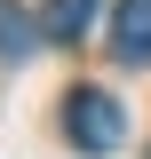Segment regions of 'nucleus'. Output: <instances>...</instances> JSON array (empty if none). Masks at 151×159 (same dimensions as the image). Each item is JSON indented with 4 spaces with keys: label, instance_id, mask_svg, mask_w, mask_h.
<instances>
[{
    "label": "nucleus",
    "instance_id": "obj_4",
    "mask_svg": "<svg viewBox=\"0 0 151 159\" xmlns=\"http://www.w3.org/2000/svg\"><path fill=\"white\" fill-rule=\"evenodd\" d=\"M32 48H40V24L16 0H0V64H32Z\"/></svg>",
    "mask_w": 151,
    "mask_h": 159
},
{
    "label": "nucleus",
    "instance_id": "obj_2",
    "mask_svg": "<svg viewBox=\"0 0 151 159\" xmlns=\"http://www.w3.org/2000/svg\"><path fill=\"white\" fill-rule=\"evenodd\" d=\"M112 56L119 64H151V0H119L112 8Z\"/></svg>",
    "mask_w": 151,
    "mask_h": 159
},
{
    "label": "nucleus",
    "instance_id": "obj_1",
    "mask_svg": "<svg viewBox=\"0 0 151 159\" xmlns=\"http://www.w3.org/2000/svg\"><path fill=\"white\" fill-rule=\"evenodd\" d=\"M64 143L88 159H112L119 143H127V111H119V96H103V88H72L64 96Z\"/></svg>",
    "mask_w": 151,
    "mask_h": 159
},
{
    "label": "nucleus",
    "instance_id": "obj_3",
    "mask_svg": "<svg viewBox=\"0 0 151 159\" xmlns=\"http://www.w3.org/2000/svg\"><path fill=\"white\" fill-rule=\"evenodd\" d=\"M88 24H95V0H48L40 8V40H56V48H72Z\"/></svg>",
    "mask_w": 151,
    "mask_h": 159
}]
</instances>
